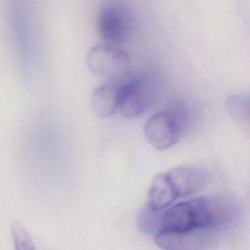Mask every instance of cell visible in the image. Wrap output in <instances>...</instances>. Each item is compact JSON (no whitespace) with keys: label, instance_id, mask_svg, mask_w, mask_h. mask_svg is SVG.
Segmentation results:
<instances>
[{"label":"cell","instance_id":"3","mask_svg":"<svg viewBox=\"0 0 250 250\" xmlns=\"http://www.w3.org/2000/svg\"><path fill=\"white\" fill-rule=\"evenodd\" d=\"M191 113L186 103L178 101L150 116L145 125L147 142L157 149H166L178 143L189 126Z\"/></svg>","mask_w":250,"mask_h":250},{"label":"cell","instance_id":"13","mask_svg":"<svg viewBox=\"0 0 250 250\" xmlns=\"http://www.w3.org/2000/svg\"><path fill=\"white\" fill-rule=\"evenodd\" d=\"M15 250H36L31 236L20 222H14L11 228Z\"/></svg>","mask_w":250,"mask_h":250},{"label":"cell","instance_id":"2","mask_svg":"<svg viewBox=\"0 0 250 250\" xmlns=\"http://www.w3.org/2000/svg\"><path fill=\"white\" fill-rule=\"evenodd\" d=\"M160 91L161 80L156 72H130L120 90L117 111L127 118L139 116L155 103Z\"/></svg>","mask_w":250,"mask_h":250},{"label":"cell","instance_id":"5","mask_svg":"<svg viewBox=\"0 0 250 250\" xmlns=\"http://www.w3.org/2000/svg\"><path fill=\"white\" fill-rule=\"evenodd\" d=\"M97 27L100 36L106 44L118 46L131 37L134 19L123 2L107 0L100 8Z\"/></svg>","mask_w":250,"mask_h":250},{"label":"cell","instance_id":"6","mask_svg":"<svg viewBox=\"0 0 250 250\" xmlns=\"http://www.w3.org/2000/svg\"><path fill=\"white\" fill-rule=\"evenodd\" d=\"M86 63L93 73L106 79L131 72L129 54L119 46L106 43L94 46L87 54Z\"/></svg>","mask_w":250,"mask_h":250},{"label":"cell","instance_id":"8","mask_svg":"<svg viewBox=\"0 0 250 250\" xmlns=\"http://www.w3.org/2000/svg\"><path fill=\"white\" fill-rule=\"evenodd\" d=\"M178 198L186 197L201 190L208 183V173L197 166L184 165L170 169L166 173Z\"/></svg>","mask_w":250,"mask_h":250},{"label":"cell","instance_id":"7","mask_svg":"<svg viewBox=\"0 0 250 250\" xmlns=\"http://www.w3.org/2000/svg\"><path fill=\"white\" fill-rule=\"evenodd\" d=\"M222 234L216 230H159L154 239L164 250H205Z\"/></svg>","mask_w":250,"mask_h":250},{"label":"cell","instance_id":"11","mask_svg":"<svg viewBox=\"0 0 250 250\" xmlns=\"http://www.w3.org/2000/svg\"><path fill=\"white\" fill-rule=\"evenodd\" d=\"M230 115L240 124L250 129V95H233L226 101Z\"/></svg>","mask_w":250,"mask_h":250},{"label":"cell","instance_id":"12","mask_svg":"<svg viewBox=\"0 0 250 250\" xmlns=\"http://www.w3.org/2000/svg\"><path fill=\"white\" fill-rule=\"evenodd\" d=\"M162 213L146 205L137 215V225L140 230L147 235H155L160 229Z\"/></svg>","mask_w":250,"mask_h":250},{"label":"cell","instance_id":"9","mask_svg":"<svg viewBox=\"0 0 250 250\" xmlns=\"http://www.w3.org/2000/svg\"><path fill=\"white\" fill-rule=\"evenodd\" d=\"M125 77L126 75L108 78L95 89L91 98V105L98 116L106 117L117 111L120 90Z\"/></svg>","mask_w":250,"mask_h":250},{"label":"cell","instance_id":"10","mask_svg":"<svg viewBox=\"0 0 250 250\" xmlns=\"http://www.w3.org/2000/svg\"><path fill=\"white\" fill-rule=\"evenodd\" d=\"M178 196L166 176V173L156 175L149 187L147 192L146 206L153 210L163 211L168 208Z\"/></svg>","mask_w":250,"mask_h":250},{"label":"cell","instance_id":"4","mask_svg":"<svg viewBox=\"0 0 250 250\" xmlns=\"http://www.w3.org/2000/svg\"><path fill=\"white\" fill-rule=\"evenodd\" d=\"M6 17L21 66L29 69L35 59V38L29 12L22 0H6Z\"/></svg>","mask_w":250,"mask_h":250},{"label":"cell","instance_id":"1","mask_svg":"<svg viewBox=\"0 0 250 250\" xmlns=\"http://www.w3.org/2000/svg\"><path fill=\"white\" fill-rule=\"evenodd\" d=\"M238 215V205L232 198L201 196L181 201L165 210L159 230H216L223 233L232 227Z\"/></svg>","mask_w":250,"mask_h":250}]
</instances>
